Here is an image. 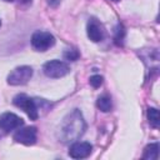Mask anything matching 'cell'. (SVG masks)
<instances>
[{"mask_svg": "<svg viewBox=\"0 0 160 160\" xmlns=\"http://www.w3.org/2000/svg\"><path fill=\"white\" fill-rule=\"evenodd\" d=\"M92 146L86 141H74L69 149V156L72 159H85L91 154Z\"/></svg>", "mask_w": 160, "mask_h": 160, "instance_id": "cell-9", "label": "cell"}, {"mask_svg": "<svg viewBox=\"0 0 160 160\" xmlns=\"http://www.w3.org/2000/svg\"><path fill=\"white\" fill-rule=\"evenodd\" d=\"M4 1H14V0H4Z\"/></svg>", "mask_w": 160, "mask_h": 160, "instance_id": "cell-18", "label": "cell"}, {"mask_svg": "<svg viewBox=\"0 0 160 160\" xmlns=\"http://www.w3.org/2000/svg\"><path fill=\"white\" fill-rule=\"evenodd\" d=\"M38 139V130L35 126H25L19 128V130L14 134V140L22 145H34Z\"/></svg>", "mask_w": 160, "mask_h": 160, "instance_id": "cell-6", "label": "cell"}, {"mask_svg": "<svg viewBox=\"0 0 160 160\" xmlns=\"http://www.w3.org/2000/svg\"><path fill=\"white\" fill-rule=\"evenodd\" d=\"M55 44V38L48 31H35L31 36V45L36 51H46Z\"/></svg>", "mask_w": 160, "mask_h": 160, "instance_id": "cell-4", "label": "cell"}, {"mask_svg": "<svg viewBox=\"0 0 160 160\" xmlns=\"http://www.w3.org/2000/svg\"><path fill=\"white\" fill-rule=\"evenodd\" d=\"M32 76V68L28 65L18 66L15 68L9 75H8V84L18 86V85H24L26 84Z\"/></svg>", "mask_w": 160, "mask_h": 160, "instance_id": "cell-5", "label": "cell"}, {"mask_svg": "<svg viewBox=\"0 0 160 160\" xmlns=\"http://www.w3.org/2000/svg\"><path fill=\"white\" fill-rule=\"evenodd\" d=\"M124 38H125V29L121 24H118L114 31V41L118 46H121L124 44Z\"/></svg>", "mask_w": 160, "mask_h": 160, "instance_id": "cell-12", "label": "cell"}, {"mask_svg": "<svg viewBox=\"0 0 160 160\" xmlns=\"http://www.w3.org/2000/svg\"><path fill=\"white\" fill-rule=\"evenodd\" d=\"M86 124L81 111L79 109H74L62 119L58 130V138L64 144L74 142L84 134Z\"/></svg>", "mask_w": 160, "mask_h": 160, "instance_id": "cell-1", "label": "cell"}, {"mask_svg": "<svg viewBox=\"0 0 160 160\" xmlns=\"http://www.w3.org/2000/svg\"><path fill=\"white\" fill-rule=\"evenodd\" d=\"M86 32H88V38L94 42L101 41L105 36V29L102 24L95 18L89 19L88 25H86Z\"/></svg>", "mask_w": 160, "mask_h": 160, "instance_id": "cell-8", "label": "cell"}, {"mask_svg": "<svg viewBox=\"0 0 160 160\" xmlns=\"http://www.w3.org/2000/svg\"><path fill=\"white\" fill-rule=\"evenodd\" d=\"M111 1H119V0H111Z\"/></svg>", "mask_w": 160, "mask_h": 160, "instance_id": "cell-19", "label": "cell"}, {"mask_svg": "<svg viewBox=\"0 0 160 160\" xmlns=\"http://www.w3.org/2000/svg\"><path fill=\"white\" fill-rule=\"evenodd\" d=\"M158 156H159V144L158 142H151V144L146 145V148L144 149L142 159L156 160Z\"/></svg>", "mask_w": 160, "mask_h": 160, "instance_id": "cell-11", "label": "cell"}, {"mask_svg": "<svg viewBox=\"0 0 160 160\" xmlns=\"http://www.w3.org/2000/svg\"><path fill=\"white\" fill-rule=\"evenodd\" d=\"M89 82H90V85L92 86V88H99L101 84H102V76L101 75H92V76H90V79H89Z\"/></svg>", "mask_w": 160, "mask_h": 160, "instance_id": "cell-15", "label": "cell"}, {"mask_svg": "<svg viewBox=\"0 0 160 160\" xmlns=\"http://www.w3.org/2000/svg\"><path fill=\"white\" fill-rule=\"evenodd\" d=\"M80 54L78 51V49L75 48H69L64 51V59L65 60H69V61H76L79 59Z\"/></svg>", "mask_w": 160, "mask_h": 160, "instance_id": "cell-14", "label": "cell"}, {"mask_svg": "<svg viewBox=\"0 0 160 160\" xmlns=\"http://www.w3.org/2000/svg\"><path fill=\"white\" fill-rule=\"evenodd\" d=\"M12 102L16 108L21 109L22 111H25L28 114V116L31 120H36L40 115V109H39V104L35 99L25 95V94H18L14 99Z\"/></svg>", "mask_w": 160, "mask_h": 160, "instance_id": "cell-2", "label": "cell"}, {"mask_svg": "<svg viewBox=\"0 0 160 160\" xmlns=\"http://www.w3.org/2000/svg\"><path fill=\"white\" fill-rule=\"evenodd\" d=\"M148 119H149V124L152 128H159V111L155 108H149L148 109Z\"/></svg>", "mask_w": 160, "mask_h": 160, "instance_id": "cell-13", "label": "cell"}, {"mask_svg": "<svg viewBox=\"0 0 160 160\" xmlns=\"http://www.w3.org/2000/svg\"><path fill=\"white\" fill-rule=\"evenodd\" d=\"M22 124H24V120L14 112H4L0 115V130L5 132L19 129Z\"/></svg>", "mask_w": 160, "mask_h": 160, "instance_id": "cell-7", "label": "cell"}, {"mask_svg": "<svg viewBox=\"0 0 160 160\" xmlns=\"http://www.w3.org/2000/svg\"><path fill=\"white\" fill-rule=\"evenodd\" d=\"M42 71L48 78L59 79V78L68 75L70 72V68L66 62H64L61 60H50L44 64Z\"/></svg>", "mask_w": 160, "mask_h": 160, "instance_id": "cell-3", "label": "cell"}, {"mask_svg": "<svg viewBox=\"0 0 160 160\" xmlns=\"http://www.w3.org/2000/svg\"><path fill=\"white\" fill-rule=\"evenodd\" d=\"M46 1H48L49 6H51V8H56V6L60 4L61 0H46Z\"/></svg>", "mask_w": 160, "mask_h": 160, "instance_id": "cell-16", "label": "cell"}, {"mask_svg": "<svg viewBox=\"0 0 160 160\" xmlns=\"http://www.w3.org/2000/svg\"><path fill=\"white\" fill-rule=\"evenodd\" d=\"M0 25H1V21H0Z\"/></svg>", "mask_w": 160, "mask_h": 160, "instance_id": "cell-20", "label": "cell"}, {"mask_svg": "<svg viewBox=\"0 0 160 160\" xmlns=\"http://www.w3.org/2000/svg\"><path fill=\"white\" fill-rule=\"evenodd\" d=\"M22 4H29V2H31V0H20Z\"/></svg>", "mask_w": 160, "mask_h": 160, "instance_id": "cell-17", "label": "cell"}, {"mask_svg": "<svg viewBox=\"0 0 160 160\" xmlns=\"http://www.w3.org/2000/svg\"><path fill=\"white\" fill-rule=\"evenodd\" d=\"M96 106L99 110H101L102 112H109L112 108V101H111V98L108 95V94H104L98 98L96 100Z\"/></svg>", "mask_w": 160, "mask_h": 160, "instance_id": "cell-10", "label": "cell"}]
</instances>
